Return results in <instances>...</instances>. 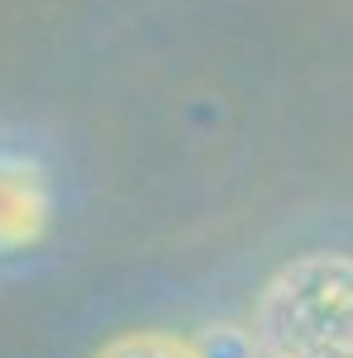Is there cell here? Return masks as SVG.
I'll return each instance as SVG.
<instances>
[{"mask_svg":"<svg viewBox=\"0 0 353 358\" xmlns=\"http://www.w3.org/2000/svg\"><path fill=\"white\" fill-rule=\"evenodd\" d=\"M248 334L263 358H353V253L310 248L263 282Z\"/></svg>","mask_w":353,"mask_h":358,"instance_id":"cell-1","label":"cell"},{"mask_svg":"<svg viewBox=\"0 0 353 358\" xmlns=\"http://www.w3.org/2000/svg\"><path fill=\"white\" fill-rule=\"evenodd\" d=\"M53 220V187L24 153H0V253L38 244Z\"/></svg>","mask_w":353,"mask_h":358,"instance_id":"cell-2","label":"cell"},{"mask_svg":"<svg viewBox=\"0 0 353 358\" xmlns=\"http://www.w3.org/2000/svg\"><path fill=\"white\" fill-rule=\"evenodd\" d=\"M96 358H196V349H191V339L172 330H124L106 339Z\"/></svg>","mask_w":353,"mask_h":358,"instance_id":"cell-3","label":"cell"},{"mask_svg":"<svg viewBox=\"0 0 353 358\" xmlns=\"http://www.w3.org/2000/svg\"><path fill=\"white\" fill-rule=\"evenodd\" d=\"M191 349L196 358H263L258 354V344H253V334L248 325H206V330L191 339Z\"/></svg>","mask_w":353,"mask_h":358,"instance_id":"cell-4","label":"cell"}]
</instances>
